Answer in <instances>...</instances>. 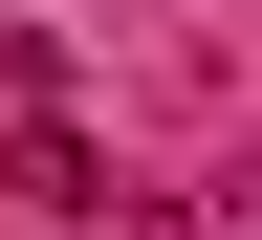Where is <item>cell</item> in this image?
<instances>
[{
	"label": "cell",
	"instance_id": "1",
	"mask_svg": "<svg viewBox=\"0 0 262 240\" xmlns=\"http://www.w3.org/2000/svg\"><path fill=\"white\" fill-rule=\"evenodd\" d=\"M22 197H44V219H110V175H88V131H66V110H22Z\"/></svg>",
	"mask_w": 262,
	"mask_h": 240
}]
</instances>
